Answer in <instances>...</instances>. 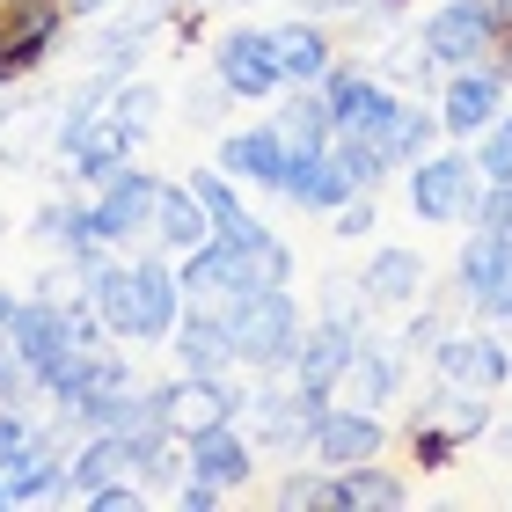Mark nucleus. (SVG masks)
<instances>
[{"label": "nucleus", "instance_id": "26", "mask_svg": "<svg viewBox=\"0 0 512 512\" xmlns=\"http://www.w3.org/2000/svg\"><path fill=\"white\" fill-rule=\"evenodd\" d=\"M278 139H286V154H322L337 147V118H330V96L322 88H293V103L278 110Z\"/></svg>", "mask_w": 512, "mask_h": 512}, {"label": "nucleus", "instance_id": "13", "mask_svg": "<svg viewBox=\"0 0 512 512\" xmlns=\"http://www.w3.org/2000/svg\"><path fill=\"white\" fill-rule=\"evenodd\" d=\"M213 74L235 88V96H271V88H286V74H278V52H271V30H220L213 44Z\"/></svg>", "mask_w": 512, "mask_h": 512}, {"label": "nucleus", "instance_id": "22", "mask_svg": "<svg viewBox=\"0 0 512 512\" xmlns=\"http://www.w3.org/2000/svg\"><path fill=\"white\" fill-rule=\"evenodd\" d=\"M286 139H278V125H249V132H227L220 139V169L242 176V183H264V191H278V176H286Z\"/></svg>", "mask_w": 512, "mask_h": 512}, {"label": "nucleus", "instance_id": "25", "mask_svg": "<svg viewBox=\"0 0 512 512\" xmlns=\"http://www.w3.org/2000/svg\"><path fill=\"white\" fill-rule=\"evenodd\" d=\"M359 286L374 308H410L417 293H425V256L417 249H374V264L359 271Z\"/></svg>", "mask_w": 512, "mask_h": 512}, {"label": "nucleus", "instance_id": "34", "mask_svg": "<svg viewBox=\"0 0 512 512\" xmlns=\"http://www.w3.org/2000/svg\"><path fill=\"white\" fill-rule=\"evenodd\" d=\"M410 454H417V469H454L461 447H454V439H439V432H417L410 425Z\"/></svg>", "mask_w": 512, "mask_h": 512}, {"label": "nucleus", "instance_id": "32", "mask_svg": "<svg viewBox=\"0 0 512 512\" xmlns=\"http://www.w3.org/2000/svg\"><path fill=\"white\" fill-rule=\"evenodd\" d=\"M271 498H278V505H337V476H308V469H293Z\"/></svg>", "mask_w": 512, "mask_h": 512}, {"label": "nucleus", "instance_id": "16", "mask_svg": "<svg viewBox=\"0 0 512 512\" xmlns=\"http://www.w3.org/2000/svg\"><path fill=\"white\" fill-rule=\"evenodd\" d=\"M132 147H139V139H132L118 118H110V103H103L96 118H88V125L59 147V154H66V169H74L81 183H96V191H103V183L118 176V169H132Z\"/></svg>", "mask_w": 512, "mask_h": 512}, {"label": "nucleus", "instance_id": "45", "mask_svg": "<svg viewBox=\"0 0 512 512\" xmlns=\"http://www.w3.org/2000/svg\"><path fill=\"white\" fill-rule=\"evenodd\" d=\"M505 74H512V59H505Z\"/></svg>", "mask_w": 512, "mask_h": 512}, {"label": "nucleus", "instance_id": "3", "mask_svg": "<svg viewBox=\"0 0 512 512\" xmlns=\"http://www.w3.org/2000/svg\"><path fill=\"white\" fill-rule=\"evenodd\" d=\"M498 0H439V8L425 15V30H417V44L447 66V74H461V66H476L483 52H498Z\"/></svg>", "mask_w": 512, "mask_h": 512}, {"label": "nucleus", "instance_id": "36", "mask_svg": "<svg viewBox=\"0 0 512 512\" xmlns=\"http://www.w3.org/2000/svg\"><path fill=\"white\" fill-rule=\"evenodd\" d=\"M439 337H447V315H439V308H425V315L410 322V337H403V344H410V352H432Z\"/></svg>", "mask_w": 512, "mask_h": 512}, {"label": "nucleus", "instance_id": "11", "mask_svg": "<svg viewBox=\"0 0 512 512\" xmlns=\"http://www.w3.org/2000/svg\"><path fill=\"white\" fill-rule=\"evenodd\" d=\"M505 66H461V74L447 81V103H439V125H447L454 139H476L491 132L505 118Z\"/></svg>", "mask_w": 512, "mask_h": 512}, {"label": "nucleus", "instance_id": "5", "mask_svg": "<svg viewBox=\"0 0 512 512\" xmlns=\"http://www.w3.org/2000/svg\"><path fill=\"white\" fill-rule=\"evenodd\" d=\"M476 198H483V169L469 154H417V169H410V213L417 220L454 227V220L476 213Z\"/></svg>", "mask_w": 512, "mask_h": 512}, {"label": "nucleus", "instance_id": "10", "mask_svg": "<svg viewBox=\"0 0 512 512\" xmlns=\"http://www.w3.org/2000/svg\"><path fill=\"white\" fill-rule=\"evenodd\" d=\"M432 374L491 395V388H505V381H512V352H505L491 330H447V337L432 344Z\"/></svg>", "mask_w": 512, "mask_h": 512}, {"label": "nucleus", "instance_id": "39", "mask_svg": "<svg viewBox=\"0 0 512 512\" xmlns=\"http://www.w3.org/2000/svg\"><path fill=\"white\" fill-rule=\"evenodd\" d=\"M110 0H66V15H103Z\"/></svg>", "mask_w": 512, "mask_h": 512}, {"label": "nucleus", "instance_id": "23", "mask_svg": "<svg viewBox=\"0 0 512 512\" xmlns=\"http://www.w3.org/2000/svg\"><path fill=\"white\" fill-rule=\"evenodd\" d=\"M395 388H403V352L359 337V352H352V366H344V381H337V403L374 410V403H395Z\"/></svg>", "mask_w": 512, "mask_h": 512}, {"label": "nucleus", "instance_id": "24", "mask_svg": "<svg viewBox=\"0 0 512 512\" xmlns=\"http://www.w3.org/2000/svg\"><path fill=\"white\" fill-rule=\"evenodd\" d=\"M271 52H278L286 88H322V81H330V37H322L315 22H278V30H271Z\"/></svg>", "mask_w": 512, "mask_h": 512}, {"label": "nucleus", "instance_id": "29", "mask_svg": "<svg viewBox=\"0 0 512 512\" xmlns=\"http://www.w3.org/2000/svg\"><path fill=\"white\" fill-rule=\"evenodd\" d=\"M110 118H118L132 139H147L161 125V88L154 81H118V88H110Z\"/></svg>", "mask_w": 512, "mask_h": 512}, {"label": "nucleus", "instance_id": "30", "mask_svg": "<svg viewBox=\"0 0 512 512\" xmlns=\"http://www.w3.org/2000/svg\"><path fill=\"white\" fill-rule=\"evenodd\" d=\"M183 183H191V191L205 198V213H213V227L242 220V198H235V176H227V169H191Z\"/></svg>", "mask_w": 512, "mask_h": 512}, {"label": "nucleus", "instance_id": "38", "mask_svg": "<svg viewBox=\"0 0 512 512\" xmlns=\"http://www.w3.org/2000/svg\"><path fill=\"white\" fill-rule=\"evenodd\" d=\"M293 8H308V15H330V8H359V0H293Z\"/></svg>", "mask_w": 512, "mask_h": 512}, {"label": "nucleus", "instance_id": "43", "mask_svg": "<svg viewBox=\"0 0 512 512\" xmlns=\"http://www.w3.org/2000/svg\"><path fill=\"white\" fill-rule=\"evenodd\" d=\"M505 454H512V425H505Z\"/></svg>", "mask_w": 512, "mask_h": 512}, {"label": "nucleus", "instance_id": "40", "mask_svg": "<svg viewBox=\"0 0 512 512\" xmlns=\"http://www.w3.org/2000/svg\"><path fill=\"white\" fill-rule=\"evenodd\" d=\"M0 505H15V491H8V476H0Z\"/></svg>", "mask_w": 512, "mask_h": 512}, {"label": "nucleus", "instance_id": "18", "mask_svg": "<svg viewBox=\"0 0 512 512\" xmlns=\"http://www.w3.org/2000/svg\"><path fill=\"white\" fill-rule=\"evenodd\" d=\"M322 96H330L337 139H344V132H374V125H388V110H395V88L374 81V74H359V66H330Z\"/></svg>", "mask_w": 512, "mask_h": 512}, {"label": "nucleus", "instance_id": "31", "mask_svg": "<svg viewBox=\"0 0 512 512\" xmlns=\"http://www.w3.org/2000/svg\"><path fill=\"white\" fill-rule=\"evenodd\" d=\"M476 169H483V183H512V118L476 132Z\"/></svg>", "mask_w": 512, "mask_h": 512}, {"label": "nucleus", "instance_id": "42", "mask_svg": "<svg viewBox=\"0 0 512 512\" xmlns=\"http://www.w3.org/2000/svg\"><path fill=\"white\" fill-rule=\"evenodd\" d=\"M498 15H505V22H512V0H498Z\"/></svg>", "mask_w": 512, "mask_h": 512}, {"label": "nucleus", "instance_id": "1", "mask_svg": "<svg viewBox=\"0 0 512 512\" xmlns=\"http://www.w3.org/2000/svg\"><path fill=\"white\" fill-rule=\"evenodd\" d=\"M227 308V330H235V359L256 366V374H286V359H293V344H300V300L286 286H271V293H242V300H220Z\"/></svg>", "mask_w": 512, "mask_h": 512}, {"label": "nucleus", "instance_id": "33", "mask_svg": "<svg viewBox=\"0 0 512 512\" xmlns=\"http://www.w3.org/2000/svg\"><path fill=\"white\" fill-rule=\"evenodd\" d=\"M476 227H491V235H512V183H483V198H476Z\"/></svg>", "mask_w": 512, "mask_h": 512}, {"label": "nucleus", "instance_id": "4", "mask_svg": "<svg viewBox=\"0 0 512 512\" xmlns=\"http://www.w3.org/2000/svg\"><path fill=\"white\" fill-rule=\"evenodd\" d=\"M213 235L227 242V300H242V293H271V286H293V249L278 242L256 213L213 227Z\"/></svg>", "mask_w": 512, "mask_h": 512}, {"label": "nucleus", "instance_id": "17", "mask_svg": "<svg viewBox=\"0 0 512 512\" xmlns=\"http://www.w3.org/2000/svg\"><path fill=\"white\" fill-rule=\"evenodd\" d=\"M410 425L417 432H439V439H454V447H469V439L491 432V403H483V388H461V381H439L425 403L410 410Z\"/></svg>", "mask_w": 512, "mask_h": 512}, {"label": "nucleus", "instance_id": "35", "mask_svg": "<svg viewBox=\"0 0 512 512\" xmlns=\"http://www.w3.org/2000/svg\"><path fill=\"white\" fill-rule=\"evenodd\" d=\"M366 227H374V198H366V191H352V198L337 205V242H359Z\"/></svg>", "mask_w": 512, "mask_h": 512}, {"label": "nucleus", "instance_id": "20", "mask_svg": "<svg viewBox=\"0 0 512 512\" xmlns=\"http://www.w3.org/2000/svg\"><path fill=\"white\" fill-rule=\"evenodd\" d=\"M66 476H74V491H81V498L110 491V483L139 476V439H132V432H88V439H81V454L66 461Z\"/></svg>", "mask_w": 512, "mask_h": 512}, {"label": "nucleus", "instance_id": "9", "mask_svg": "<svg viewBox=\"0 0 512 512\" xmlns=\"http://www.w3.org/2000/svg\"><path fill=\"white\" fill-rule=\"evenodd\" d=\"M66 30V0H0V44H8V81L37 74L44 52Z\"/></svg>", "mask_w": 512, "mask_h": 512}, {"label": "nucleus", "instance_id": "19", "mask_svg": "<svg viewBox=\"0 0 512 512\" xmlns=\"http://www.w3.org/2000/svg\"><path fill=\"white\" fill-rule=\"evenodd\" d=\"M183 454H191V476L220 483V491H242V483L256 476V439H249L242 425H220V432L183 439Z\"/></svg>", "mask_w": 512, "mask_h": 512}, {"label": "nucleus", "instance_id": "7", "mask_svg": "<svg viewBox=\"0 0 512 512\" xmlns=\"http://www.w3.org/2000/svg\"><path fill=\"white\" fill-rule=\"evenodd\" d=\"M454 278H461V300H469L483 322H512V235L483 227V235L461 249Z\"/></svg>", "mask_w": 512, "mask_h": 512}, {"label": "nucleus", "instance_id": "21", "mask_svg": "<svg viewBox=\"0 0 512 512\" xmlns=\"http://www.w3.org/2000/svg\"><path fill=\"white\" fill-rule=\"evenodd\" d=\"M30 235H37L44 249H66V264H96V256L110 249V242L96 235V205H74V198H52V205H37Z\"/></svg>", "mask_w": 512, "mask_h": 512}, {"label": "nucleus", "instance_id": "41", "mask_svg": "<svg viewBox=\"0 0 512 512\" xmlns=\"http://www.w3.org/2000/svg\"><path fill=\"white\" fill-rule=\"evenodd\" d=\"M0 81H8V44H0Z\"/></svg>", "mask_w": 512, "mask_h": 512}, {"label": "nucleus", "instance_id": "2", "mask_svg": "<svg viewBox=\"0 0 512 512\" xmlns=\"http://www.w3.org/2000/svg\"><path fill=\"white\" fill-rule=\"evenodd\" d=\"M183 315V278L169 256H125V344H169Z\"/></svg>", "mask_w": 512, "mask_h": 512}, {"label": "nucleus", "instance_id": "15", "mask_svg": "<svg viewBox=\"0 0 512 512\" xmlns=\"http://www.w3.org/2000/svg\"><path fill=\"white\" fill-rule=\"evenodd\" d=\"M359 337H366V330H344V322H308V330H300V344H293V359H286L293 388L337 395L344 366H352V352H359Z\"/></svg>", "mask_w": 512, "mask_h": 512}, {"label": "nucleus", "instance_id": "8", "mask_svg": "<svg viewBox=\"0 0 512 512\" xmlns=\"http://www.w3.org/2000/svg\"><path fill=\"white\" fill-rule=\"evenodd\" d=\"M388 447V425L374 410H359V403H330L322 410V425L308 432V454L322 461V469H359V461H381Z\"/></svg>", "mask_w": 512, "mask_h": 512}, {"label": "nucleus", "instance_id": "14", "mask_svg": "<svg viewBox=\"0 0 512 512\" xmlns=\"http://www.w3.org/2000/svg\"><path fill=\"white\" fill-rule=\"evenodd\" d=\"M169 352H176L183 374H227V366H242V359H235V330H227V308H213V300L176 315Z\"/></svg>", "mask_w": 512, "mask_h": 512}, {"label": "nucleus", "instance_id": "12", "mask_svg": "<svg viewBox=\"0 0 512 512\" xmlns=\"http://www.w3.org/2000/svg\"><path fill=\"white\" fill-rule=\"evenodd\" d=\"M242 395L227 388V374H176L169 381V432L176 439H198V432H220L235 425Z\"/></svg>", "mask_w": 512, "mask_h": 512}, {"label": "nucleus", "instance_id": "27", "mask_svg": "<svg viewBox=\"0 0 512 512\" xmlns=\"http://www.w3.org/2000/svg\"><path fill=\"white\" fill-rule=\"evenodd\" d=\"M410 505V483L381 469V461H359V469H337V512H395Z\"/></svg>", "mask_w": 512, "mask_h": 512}, {"label": "nucleus", "instance_id": "44", "mask_svg": "<svg viewBox=\"0 0 512 512\" xmlns=\"http://www.w3.org/2000/svg\"><path fill=\"white\" fill-rule=\"evenodd\" d=\"M191 8H205V0H191Z\"/></svg>", "mask_w": 512, "mask_h": 512}, {"label": "nucleus", "instance_id": "28", "mask_svg": "<svg viewBox=\"0 0 512 512\" xmlns=\"http://www.w3.org/2000/svg\"><path fill=\"white\" fill-rule=\"evenodd\" d=\"M205 235H213V213H205V198L191 191V183H169V191H161L154 242H161V249H198Z\"/></svg>", "mask_w": 512, "mask_h": 512}, {"label": "nucleus", "instance_id": "37", "mask_svg": "<svg viewBox=\"0 0 512 512\" xmlns=\"http://www.w3.org/2000/svg\"><path fill=\"white\" fill-rule=\"evenodd\" d=\"M15 315H22V300H15L8 286H0V344H8V337H15Z\"/></svg>", "mask_w": 512, "mask_h": 512}, {"label": "nucleus", "instance_id": "6", "mask_svg": "<svg viewBox=\"0 0 512 512\" xmlns=\"http://www.w3.org/2000/svg\"><path fill=\"white\" fill-rule=\"evenodd\" d=\"M161 191H169L161 176H147V169H118L96 198H88V205H96V235H103L110 249H125V242H139V235H154V220H161Z\"/></svg>", "mask_w": 512, "mask_h": 512}]
</instances>
